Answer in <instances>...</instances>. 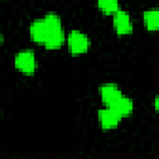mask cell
<instances>
[{
    "mask_svg": "<svg viewBox=\"0 0 159 159\" xmlns=\"http://www.w3.org/2000/svg\"><path fill=\"white\" fill-rule=\"evenodd\" d=\"M15 66L25 73H32L36 67V60L34 52L29 50L19 52L15 57Z\"/></svg>",
    "mask_w": 159,
    "mask_h": 159,
    "instance_id": "obj_1",
    "label": "cell"
},
{
    "mask_svg": "<svg viewBox=\"0 0 159 159\" xmlns=\"http://www.w3.org/2000/svg\"><path fill=\"white\" fill-rule=\"evenodd\" d=\"M88 45H89V41H88V37L84 34L73 30L68 35V46H70V50H71L72 53L84 52L88 48Z\"/></svg>",
    "mask_w": 159,
    "mask_h": 159,
    "instance_id": "obj_2",
    "label": "cell"
},
{
    "mask_svg": "<svg viewBox=\"0 0 159 159\" xmlns=\"http://www.w3.org/2000/svg\"><path fill=\"white\" fill-rule=\"evenodd\" d=\"M114 16H113V24H114V27L117 30L118 34L123 35V34H129L133 29V24H132V20L129 17V15L123 11V10H117L116 12H113Z\"/></svg>",
    "mask_w": 159,
    "mask_h": 159,
    "instance_id": "obj_3",
    "label": "cell"
},
{
    "mask_svg": "<svg viewBox=\"0 0 159 159\" xmlns=\"http://www.w3.org/2000/svg\"><path fill=\"white\" fill-rule=\"evenodd\" d=\"M98 117H99V122L102 124L103 128L106 129H109V128H113L116 127L119 120H120V116L112 108V107H107L104 109H101L99 113H98Z\"/></svg>",
    "mask_w": 159,
    "mask_h": 159,
    "instance_id": "obj_4",
    "label": "cell"
},
{
    "mask_svg": "<svg viewBox=\"0 0 159 159\" xmlns=\"http://www.w3.org/2000/svg\"><path fill=\"white\" fill-rule=\"evenodd\" d=\"M30 34H31V36L35 41L43 43L46 37H47V34H48V29H47V25H46L45 20L43 19L35 20L30 26Z\"/></svg>",
    "mask_w": 159,
    "mask_h": 159,
    "instance_id": "obj_5",
    "label": "cell"
},
{
    "mask_svg": "<svg viewBox=\"0 0 159 159\" xmlns=\"http://www.w3.org/2000/svg\"><path fill=\"white\" fill-rule=\"evenodd\" d=\"M99 91H101V97H102L103 102H104L107 106H111V104L122 94L120 89H119L116 84H113V83L103 84Z\"/></svg>",
    "mask_w": 159,
    "mask_h": 159,
    "instance_id": "obj_6",
    "label": "cell"
},
{
    "mask_svg": "<svg viewBox=\"0 0 159 159\" xmlns=\"http://www.w3.org/2000/svg\"><path fill=\"white\" fill-rule=\"evenodd\" d=\"M109 107H112L120 117H123V116L129 114L133 111V101L130 98L120 94Z\"/></svg>",
    "mask_w": 159,
    "mask_h": 159,
    "instance_id": "obj_7",
    "label": "cell"
},
{
    "mask_svg": "<svg viewBox=\"0 0 159 159\" xmlns=\"http://www.w3.org/2000/svg\"><path fill=\"white\" fill-rule=\"evenodd\" d=\"M63 39H65V36H63V30H62V27H61V29H56V30L48 31L47 37H46V40H45L43 43H45L46 47H48V48H55V47L60 46V45L63 42Z\"/></svg>",
    "mask_w": 159,
    "mask_h": 159,
    "instance_id": "obj_8",
    "label": "cell"
},
{
    "mask_svg": "<svg viewBox=\"0 0 159 159\" xmlns=\"http://www.w3.org/2000/svg\"><path fill=\"white\" fill-rule=\"evenodd\" d=\"M143 20L148 30H157L159 26V11L157 9L144 11Z\"/></svg>",
    "mask_w": 159,
    "mask_h": 159,
    "instance_id": "obj_9",
    "label": "cell"
},
{
    "mask_svg": "<svg viewBox=\"0 0 159 159\" xmlns=\"http://www.w3.org/2000/svg\"><path fill=\"white\" fill-rule=\"evenodd\" d=\"M99 9L106 14H112L118 10V0H98Z\"/></svg>",
    "mask_w": 159,
    "mask_h": 159,
    "instance_id": "obj_10",
    "label": "cell"
},
{
    "mask_svg": "<svg viewBox=\"0 0 159 159\" xmlns=\"http://www.w3.org/2000/svg\"><path fill=\"white\" fill-rule=\"evenodd\" d=\"M1 41H2V34H1V30H0V43H1Z\"/></svg>",
    "mask_w": 159,
    "mask_h": 159,
    "instance_id": "obj_11",
    "label": "cell"
}]
</instances>
